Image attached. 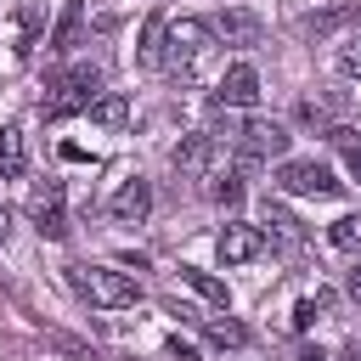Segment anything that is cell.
Listing matches in <instances>:
<instances>
[{
    "label": "cell",
    "instance_id": "obj_1",
    "mask_svg": "<svg viewBox=\"0 0 361 361\" xmlns=\"http://www.w3.org/2000/svg\"><path fill=\"white\" fill-rule=\"evenodd\" d=\"M209 135L237 147V169H259V164L282 158V152H288V141H293V135H288V124H276V118H248L243 107H214Z\"/></svg>",
    "mask_w": 361,
    "mask_h": 361
},
{
    "label": "cell",
    "instance_id": "obj_27",
    "mask_svg": "<svg viewBox=\"0 0 361 361\" xmlns=\"http://www.w3.org/2000/svg\"><path fill=\"white\" fill-rule=\"evenodd\" d=\"M6 237H11V209L0 203V243H6Z\"/></svg>",
    "mask_w": 361,
    "mask_h": 361
},
{
    "label": "cell",
    "instance_id": "obj_23",
    "mask_svg": "<svg viewBox=\"0 0 361 361\" xmlns=\"http://www.w3.org/2000/svg\"><path fill=\"white\" fill-rule=\"evenodd\" d=\"M209 197H214L220 209H237V203H243V175H220V180L209 186Z\"/></svg>",
    "mask_w": 361,
    "mask_h": 361
},
{
    "label": "cell",
    "instance_id": "obj_22",
    "mask_svg": "<svg viewBox=\"0 0 361 361\" xmlns=\"http://www.w3.org/2000/svg\"><path fill=\"white\" fill-rule=\"evenodd\" d=\"M327 141H333V147L344 152V164H350V175L361 180V135H355V130H344V124H333V130H327Z\"/></svg>",
    "mask_w": 361,
    "mask_h": 361
},
{
    "label": "cell",
    "instance_id": "obj_2",
    "mask_svg": "<svg viewBox=\"0 0 361 361\" xmlns=\"http://www.w3.org/2000/svg\"><path fill=\"white\" fill-rule=\"evenodd\" d=\"M214 51H220L214 28H209L203 17H180V23H169L164 68H169L180 85H203V79H209V68H214Z\"/></svg>",
    "mask_w": 361,
    "mask_h": 361
},
{
    "label": "cell",
    "instance_id": "obj_3",
    "mask_svg": "<svg viewBox=\"0 0 361 361\" xmlns=\"http://www.w3.org/2000/svg\"><path fill=\"white\" fill-rule=\"evenodd\" d=\"M68 282H73L90 305H102V310H124V305L141 299V282H135L130 271H113V265H68Z\"/></svg>",
    "mask_w": 361,
    "mask_h": 361
},
{
    "label": "cell",
    "instance_id": "obj_11",
    "mask_svg": "<svg viewBox=\"0 0 361 361\" xmlns=\"http://www.w3.org/2000/svg\"><path fill=\"white\" fill-rule=\"evenodd\" d=\"M355 17H361V0H344V6H322V11L299 17V34H305V39H327V34H338L344 23H355Z\"/></svg>",
    "mask_w": 361,
    "mask_h": 361
},
{
    "label": "cell",
    "instance_id": "obj_12",
    "mask_svg": "<svg viewBox=\"0 0 361 361\" xmlns=\"http://www.w3.org/2000/svg\"><path fill=\"white\" fill-rule=\"evenodd\" d=\"M147 209H152V186L141 180V175H130L118 192H113V220H147Z\"/></svg>",
    "mask_w": 361,
    "mask_h": 361
},
{
    "label": "cell",
    "instance_id": "obj_9",
    "mask_svg": "<svg viewBox=\"0 0 361 361\" xmlns=\"http://www.w3.org/2000/svg\"><path fill=\"white\" fill-rule=\"evenodd\" d=\"M214 254H220V265H248V259H259V254H265V231H259V226H243V220H231V226L220 231Z\"/></svg>",
    "mask_w": 361,
    "mask_h": 361
},
{
    "label": "cell",
    "instance_id": "obj_14",
    "mask_svg": "<svg viewBox=\"0 0 361 361\" xmlns=\"http://www.w3.org/2000/svg\"><path fill=\"white\" fill-rule=\"evenodd\" d=\"M164 39H169V17H164V11H152V17L141 23V45H135V62H141V68H164Z\"/></svg>",
    "mask_w": 361,
    "mask_h": 361
},
{
    "label": "cell",
    "instance_id": "obj_6",
    "mask_svg": "<svg viewBox=\"0 0 361 361\" xmlns=\"http://www.w3.org/2000/svg\"><path fill=\"white\" fill-rule=\"evenodd\" d=\"M28 220H34V231L51 237V243L68 237V192H62V180H34V192H28Z\"/></svg>",
    "mask_w": 361,
    "mask_h": 361
},
{
    "label": "cell",
    "instance_id": "obj_19",
    "mask_svg": "<svg viewBox=\"0 0 361 361\" xmlns=\"http://www.w3.org/2000/svg\"><path fill=\"white\" fill-rule=\"evenodd\" d=\"M327 310H333V293H327V288H316V293H305V299L293 305V327H316Z\"/></svg>",
    "mask_w": 361,
    "mask_h": 361
},
{
    "label": "cell",
    "instance_id": "obj_13",
    "mask_svg": "<svg viewBox=\"0 0 361 361\" xmlns=\"http://www.w3.org/2000/svg\"><path fill=\"white\" fill-rule=\"evenodd\" d=\"M79 28H85V0H62V17H56V28H51L45 51H51V56H68V51L79 45Z\"/></svg>",
    "mask_w": 361,
    "mask_h": 361
},
{
    "label": "cell",
    "instance_id": "obj_5",
    "mask_svg": "<svg viewBox=\"0 0 361 361\" xmlns=\"http://www.w3.org/2000/svg\"><path fill=\"white\" fill-rule=\"evenodd\" d=\"M276 186H282L288 197H338V192H344V180H338L322 158H288V164L276 169Z\"/></svg>",
    "mask_w": 361,
    "mask_h": 361
},
{
    "label": "cell",
    "instance_id": "obj_15",
    "mask_svg": "<svg viewBox=\"0 0 361 361\" xmlns=\"http://www.w3.org/2000/svg\"><path fill=\"white\" fill-rule=\"evenodd\" d=\"M90 124H102V130H124V124H130V96H124V90H102V96L90 102Z\"/></svg>",
    "mask_w": 361,
    "mask_h": 361
},
{
    "label": "cell",
    "instance_id": "obj_18",
    "mask_svg": "<svg viewBox=\"0 0 361 361\" xmlns=\"http://www.w3.org/2000/svg\"><path fill=\"white\" fill-rule=\"evenodd\" d=\"M265 226H271V231H276L288 248H299V243H305V226H299V220H293L282 203H265Z\"/></svg>",
    "mask_w": 361,
    "mask_h": 361
},
{
    "label": "cell",
    "instance_id": "obj_29",
    "mask_svg": "<svg viewBox=\"0 0 361 361\" xmlns=\"http://www.w3.org/2000/svg\"><path fill=\"white\" fill-rule=\"evenodd\" d=\"M344 361H361V338H355V344H350V350H344Z\"/></svg>",
    "mask_w": 361,
    "mask_h": 361
},
{
    "label": "cell",
    "instance_id": "obj_17",
    "mask_svg": "<svg viewBox=\"0 0 361 361\" xmlns=\"http://www.w3.org/2000/svg\"><path fill=\"white\" fill-rule=\"evenodd\" d=\"M23 169H28V147H23V130H17V124H6V130H0V175H6V180H17Z\"/></svg>",
    "mask_w": 361,
    "mask_h": 361
},
{
    "label": "cell",
    "instance_id": "obj_20",
    "mask_svg": "<svg viewBox=\"0 0 361 361\" xmlns=\"http://www.w3.org/2000/svg\"><path fill=\"white\" fill-rule=\"evenodd\" d=\"M203 327H209V338H214L220 350H243V344H248V327H243V322H231V316H209Z\"/></svg>",
    "mask_w": 361,
    "mask_h": 361
},
{
    "label": "cell",
    "instance_id": "obj_26",
    "mask_svg": "<svg viewBox=\"0 0 361 361\" xmlns=\"http://www.w3.org/2000/svg\"><path fill=\"white\" fill-rule=\"evenodd\" d=\"M344 293H350V299L361 305V259H355V271H350V282H344Z\"/></svg>",
    "mask_w": 361,
    "mask_h": 361
},
{
    "label": "cell",
    "instance_id": "obj_24",
    "mask_svg": "<svg viewBox=\"0 0 361 361\" xmlns=\"http://www.w3.org/2000/svg\"><path fill=\"white\" fill-rule=\"evenodd\" d=\"M299 124H310V130H333V107H327V102H299Z\"/></svg>",
    "mask_w": 361,
    "mask_h": 361
},
{
    "label": "cell",
    "instance_id": "obj_28",
    "mask_svg": "<svg viewBox=\"0 0 361 361\" xmlns=\"http://www.w3.org/2000/svg\"><path fill=\"white\" fill-rule=\"evenodd\" d=\"M299 361H327V355L322 350H299Z\"/></svg>",
    "mask_w": 361,
    "mask_h": 361
},
{
    "label": "cell",
    "instance_id": "obj_10",
    "mask_svg": "<svg viewBox=\"0 0 361 361\" xmlns=\"http://www.w3.org/2000/svg\"><path fill=\"white\" fill-rule=\"evenodd\" d=\"M209 28H214V39H220V45H254V39L265 34V23H259L248 6H226Z\"/></svg>",
    "mask_w": 361,
    "mask_h": 361
},
{
    "label": "cell",
    "instance_id": "obj_21",
    "mask_svg": "<svg viewBox=\"0 0 361 361\" xmlns=\"http://www.w3.org/2000/svg\"><path fill=\"white\" fill-rule=\"evenodd\" d=\"M327 243L344 248V254H361V214H338V220L327 226Z\"/></svg>",
    "mask_w": 361,
    "mask_h": 361
},
{
    "label": "cell",
    "instance_id": "obj_25",
    "mask_svg": "<svg viewBox=\"0 0 361 361\" xmlns=\"http://www.w3.org/2000/svg\"><path fill=\"white\" fill-rule=\"evenodd\" d=\"M338 73L361 79V39H344V45H338Z\"/></svg>",
    "mask_w": 361,
    "mask_h": 361
},
{
    "label": "cell",
    "instance_id": "obj_8",
    "mask_svg": "<svg viewBox=\"0 0 361 361\" xmlns=\"http://www.w3.org/2000/svg\"><path fill=\"white\" fill-rule=\"evenodd\" d=\"M254 102H259V73L248 62H231L214 79V107H254Z\"/></svg>",
    "mask_w": 361,
    "mask_h": 361
},
{
    "label": "cell",
    "instance_id": "obj_4",
    "mask_svg": "<svg viewBox=\"0 0 361 361\" xmlns=\"http://www.w3.org/2000/svg\"><path fill=\"white\" fill-rule=\"evenodd\" d=\"M102 96V73L96 68H68L51 79V96H45V113L51 118H68V113H90V102Z\"/></svg>",
    "mask_w": 361,
    "mask_h": 361
},
{
    "label": "cell",
    "instance_id": "obj_16",
    "mask_svg": "<svg viewBox=\"0 0 361 361\" xmlns=\"http://www.w3.org/2000/svg\"><path fill=\"white\" fill-rule=\"evenodd\" d=\"M180 282H186V288H192L197 299H209L214 310H226V305H231L226 282H220V276H209V271H197V265H180Z\"/></svg>",
    "mask_w": 361,
    "mask_h": 361
},
{
    "label": "cell",
    "instance_id": "obj_7",
    "mask_svg": "<svg viewBox=\"0 0 361 361\" xmlns=\"http://www.w3.org/2000/svg\"><path fill=\"white\" fill-rule=\"evenodd\" d=\"M214 152H220V141L203 130V135H180V141L169 147V164H175L180 180H203V175L214 169Z\"/></svg>",
    "mask_w": 361,
    "mask_h": 361
}]
</instances>
